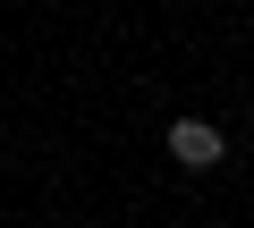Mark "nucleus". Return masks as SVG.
<instances>
[{"label":"nucleus","instance_id":"f257e3e1","mask_svg":"<svg viewBox=\"0 0 254 228\" xmlns=\"http://www.w3.org/2000/svg\"><path fill=\"white\" fill-rule=\"evenodd\" d=\"M170 161L212 169V161H220V127H212V119H170Z\"/></svg>","mask_w":254,"mask_h":228}]
</instances>
